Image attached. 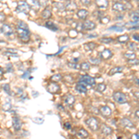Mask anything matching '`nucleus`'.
Listing matches in <instances>:
<instances>
[{"label": "nucleus", "mask_w": 139, "mask_h": 139, "mask_svg": "<svg viewBox=\"0 0 139 139\" xmlns=\"http://www.w3.org/2000/svg\"><path fill=\"white\" fill-rule=\"evenodd\" d=\"M86 125L88 126L89 128L91 129L92 131H97L99 128V123H98V120H97V119L95 117H90L88 118L87 120H86L85 121Z\"/></svg>", "instance_id": "obj_1"}, {"label": "nucleus", "mask_w": 139, "mask_h": 139, "mask_svg": "<svg viewBox=\"0 0 139 139\" xmlns=\"http://www.w3.org/2000/svg\"><path fill=\"white\" fill-rule=\"evenodd\" d=\"M17 32L19 34V37L22 39L23 42L27 43L30 39V32L27 29H23V28H21V27L17 26Z\"/></svg>", "instance_id": "obj_2"}, {"label": "nucleus", "mask_w": 139, "mask_h": 139, "mask_svg": "<svg viewBox=\"0 0 139 139\" xmlns=\"http://www.w3.org/2000/svg\"><path fill=\"white\" fill-rule=\"evenodd\" d=\"M16 11L19 12V13H24V14H28L30 11V6L28 5L27 2H24V1H22V2L18 3V6H17Z\"/></svg>", "instance_id": "obj_3"}, {"label": "nucleus", "mask_w": 139, "mask_h": 139, "mask_svg": "<svg viewBox=\"0 0 139 139\" xmlns=\"http://www.w3.org/2000/svg\"><path fill=\"white\" fill-rule=\"evenodd\" d=\"M113 99H114V101L119 103V104H124L127 102L126 96L121 92H115L113 94Z\"/></svg>", "instance_id": "obj_4"}, {"label": "nucleus", "mask_w": 139, "mask_h": 139, "mask_svg": "<svg viewBox=\"0 0 139 139\" xmlns=\"http://www.w3.org/2000/svg\"><path fill=\"white\" fill-rule=\"evenodd\" d=\"M80 83H84L85 85H95L96 83V80L95 78L89 76V75H83L80 77Z\"/></svg>", "instance_id": "obj_5"}, {"label": "nucleus", "mask_w": 139, "mask_h": 139, "mask_svg": "<svg viewBox=\"0 0 139 139\" xmlns=\"http://www.w3.org/2000/svg\"><path fill=\"white\" fill-rule=\"evenodd\" d=\"M99 112L102 116H104L105 118H110L112 114V110L109 106H102L99 109Z\"/></svg>", "instance_id": "obj_6"}, {"label": "nucleus", "mask_w": 139, "mask_h": 139, "mask_svg": "<svg viewBox=\"0 0 139 139\" xmlns=\"http://www.w3.org/2000/svg\"><path fill=\"white\" fill-rule=\"evenodd\" d=\"M113 56V53L112 51L110 50V49H104V50L102 51L101 53L99 54V58L101 59H104V60H108V59H111Z\"/></svg>", "instance_id": "obj_7"}, {"label": "nucleus", "mask_w": 139, "mask_h": 139, "mask_svg": "<svg viewBox=\"0 0 139 139\" xmlns=\"http://www.w3.org/2000/svg\"><path fill=\"white\" fill-rule=\"evenodd\" d=\"M59 88H60V87H59V84H58L57 83H55V82H53V83H51L48 84L47 91L51 94H56L59 91Z\"/></svg>", "instance_id": "obj_8"}, {"label": "nucleus", "mask_w": 139, "mask_h": 139, "mask_svg": "<svg viewBox=\"0 0 139 139\" xmlns=\"http://www.w3.org/2000/svg\"><path fill=\"white\" fill-rule=\"evenodd\" d=\"M0 30H1V32H2L3 33H5L7 36H10L11 34H13V29H12L9 25H8V24L2 25V27H1Z\"/></svg>", "instance_id": "obj_9"}, {"label": "nucleus", "mask_w": 139, "mask_h": 139, "mask_svg": "<svg viewBox=\"0 0 139 139\" xmlns=\"http://www.w3.org/2000/svg\"><path fill=\"white\" fill-rule=\"evenodd\" d=\"M12 123H13V128L15 131H20L21 128H22V120L19 117H14L13 120H12Z\"/></svg>", "instance_id": "obj_10"}, {"label": "nucleus", "mask_w": 139, "mask_h": 139, "mask_svg": "<svg viewBox=\"0 0 139 139\" xmlns=\"http://www.w3.org/2000/svg\"><path fill=\"white\" fill-rule=\"evenodd\" d=\"M96 23L92 21H85V22L83 23V29L87 30V31H91L96 28Z\"/></svg>", "instance_id": "obj_11"}, {"label": "nucleus", "mask_w": 139, "mask_h": 139, "mask_svg": "<svg viewBox=\"0 0 139 139\" xmlns=\"http://www.w3.org/2000/svg\"><path fill=\"white\" fill-rule=\"evenodd\" d=\"M112 9L115 11H119V12H121V11H124L126 9V7L123 5V3L120 2H116L113 4L112 6Z\"/></svg>", "instance_id": "obj_12"}, {"label": "nucleus", "mask_w": 139, "mask_h": 139, "mask_svg": "<svg viewBox=\"0 0 139 139\" xmlns=\"http://www.w3.org/2000/svg\"><path fill=\"white\" fill-rule=\"evenodd\" d=\"M120 123H121L124 127H128V128H134V124L133 123V121L130 120L129 119H127V118H123V119H121Z\"/></svg>", "instance_id": "obj_13"}, {"label": "nucleus", "mask_w": 139, "mask_h": 139, "mask_svg": "<svg viewBox=\"0 0 139 139\" xmlns=\"http://www.w3.org/2000/svg\"><path fill=\"white\" fill-rule=\"evenodd\" d=\"M101 132L102 134H105V135H110V134H112V129L110 128V126L106 125V124H102Z\"/></svg>", "instance_id": "obj_14"}, {"label": "nucleus", "mask_w": 139, "mask_h": 139, "mask_svg": "<svg viewBox=\"0 0 139 139\" xmlns=\"http://www.w3.org/2000/svg\"><path fill=\"white\" fill-rule=\"evenodd\" d=\"M96 4L99 8H107L109 6V1L108 0H96Z\"/></svg>", "instance_id": "obj_15"}, {"label": "nucleus", "mask_w": 139, "mask_h": 139, "mask_svg": "<svg viewBox=\"0 0 139 139\" xmlns=\"http://www.w3.org/2000/svg\"><path fill=\"white\" fill-rule=\"evenodd\" d=\"M75 89H76L78 92H80V93H82V94H85L86 92H87V88H86L85 84L83 83H77L76 86H75Z\"/></svg>", "instance_id": "obj_16"}, {"label": "nucleus", "mask_w": 139, "mask_h": 139, "mask_svg": "<svg viewBox=\"0 0 139 139\" xmlns=\"http://www.w3.org/2000/svg\"><path fill=\"white\" fill-rule=\"evenodd\" d=\"M64 7L68 10H74L77 8V6L75 5V3L72 2V1H66L64 3Z\"/></svg>", "instance_id": "obj_17"}, {"label": "nucleus", "mask_w": 139, "mask_h": 139, "mask_svg": "<svg viewBox=\"0 0 139 139\" xmlns=\"http://www.w3.org/2000/svg\"><path fill=\"white\" fill-rule=\"evenodd\" d=\"M64 101L68 106H72V105H73L75 103V97L72 95H67L64 99Z\"/></svg>", "instance_id": "obj_18"}, {"label": "nucleus", "mask_w": 139, "mask_h": 139, "mask_svg": "<svg viewBox=\"0 0 139 139\" xmlns=\"http://www.w3.org/2000/svg\"><path fill=\"white\" fill-rule=\"evenodd\" d=\"M77 16L80 18L81 20H85L88 16V11L86 9H80L77 12Z\"/></svg>", "instance_id": "obj_19"}, {"label": "nucleus", "mask_w": 139, "mask_h": 139, "mask_svg": "<svg viewBox=\"0 0 139 139\" xmlns=\"http://www.w3.org/2000/svg\"><path fill=\"white\" fill-rule=\"evenodd\" d=\"M123 71V67H120V66H118V67H114L110 70V72H109V75L110 76H112V75L116 74V73H120Z\"/></svg>", "instance_id": "obj_20"}, {"label": "nucleus", "mask_w": 139, "mask_h": 139, "mask_svg": "<svg viewBox=\"0 0 139 139\" xmlns=\"http://www.w3.org/2000/svg\"><path fill=\"white\" fill-rule=\"evenodd\" d=\"M27 3H28V5H29L30 7H32L33 9H36V10H37L38 8H39V7H40L39 2L36 1V0H27Z\"/></svg>", "instance_id": "obj_21"}, {"label": "nucleus", "mask_w": 139, "mask_h": 139, "mask_svg": "<svg viewBox=\"0 0 139 139\" xmlns=\"http://www.w3.org/2000/svg\"><path fill=\"white\" fill-rule=\"evenodd\" d=\"M78 137H80V138H85V137L88 136V132L84 130L83 128L80 129V130H78L77 134H76Z\"/></svg>", "instance_id": "obj_22"}, {"label": "nucleus", "mask_w": 139, "mask_h": 139, "mask_svg": "<svg viewBox=\"0 0 139 139\" xmlns=\"http://www.w3.org/2000/svg\"><path fill=\"white\" fill-rule=\"evenodd\" d=\"M51 15H52V13H51V9L49 7L45 8L43 11V13H42V17H43L44 19H49L51 17Z\"/></svg>", "instance_id": "obj_23"}, {"label": "nucleus", "mask_w": 139, "mask_h": 139, "mask_svg": "<svg viewBox=\"0 0 139 139\" xmlns=\"http://www.w3.org/2000/svg\"><path fill=\"white\" fill-rule=\"evenodd\" d=\"M123 57L125 58V59H127L129 60V59H136V55L134 53V52H132V50L130 51H127V52H125V53L123 54Z\"/></svg>", "instance_id": "obj_24"}, {"label": "nucleus", "mask_w": 139, "mask_h": 139, "mask_svg": "<svg viewBox=\"0 0 139 139\" xmlns=\"http://www.w3.org/2000/svg\"><path fill=\"white\" fill-rule=\"evenodd\" d=\"M45 26L47 28V29H50L51 31H58L59 30V27L57 26L56 24H54L52 22H46Z\"/></svg>", "instance_id": "obj_25"}, {"label": "nucleus", "mask_w": 139, "mask_h": 139, "mask_svg": "<svg viewBox=\"0 0 139 139\" xmlns=\"http://www.w3.org/2000/svg\"><path fill=\"white\" fill-rule=\"evenodd\" d=\"M96 46V44L94 43V42H89V43L85 44L84 45V48H85L86 51H91V50H94Z\"/></svg>", "instance_id": "obj_26"}, {"label": "nucleus", "mask_w": 139, "mask_h": 139, "mask_svg": "<svg viewBox=\"0 0 139 139\" xmlns=\"http://www.w3.org/2000/svg\"><path fill=\"white\" fill-rule=\"evenodd\" d=\"M117 41L119 43H127L129 41V36L127 34L124 35H120L117 38Z\"/></svg>", "instance_id": "obj_27"}, {"label": "nucleus", "mask_w": 139, "mask_h": 139, "mask_svg": "<svg viewBox=\"0 0 139 139\" xmlns=\"http://www.w3.org/2000/svg\"><path fill=\"white\" fill-rule=\"evenodd\" d=\"M50 79H51V81H52V82L58 83V82H59V81H61L62 76H61V74H59V73H58V74H54V75H52Z\"/></svg>", "instance_id": "obj_28"}, {"label": "nucleus", "mask_w": 139, "mask_h": 139, "mask_svg": "<svg viewBox=\"0 0 139 139\" xmlns=\"http://www.w3.org/2000/svg\"><path fill=\"white\" fill-rule=\"evenodd\" d=\"M68 66L72 69H74V70H79L81 69V64H78L76 62H68Z\"/></svg>", "instance_id": "obj_29"}, {"label": "nucleus", "mask_w": 139, "mask_h": 139, "mask_svg": "<svg viewBox=\"0 0 139 139\" xmlns=\"http://www.w3.org/2000/svg\"><path fill=\"white\" fill-rule=\"evenodd\" d=\"M106 88H107V86H106V84H104V83H98V84L96 86V90L98 92H104L105 90H106Z\"/></svg>", "instance_id": "obj_30"}, {"label": "nucleus", "mask_w": 139, "mask_h": 139, "mask_svg": "<svg viewBox=\"0 0 139 139\" xmlns=\"http://www.w3.org/2000/svg\"><path fill=\"white\" fill-rule=\"evenodd\" d=\"M81 70L82 71H89L90 70V63L89 62H83L82 64H81Z\"/></svg>", "instance_id": "obj_31"}, {"label": "nucleus", "mask_w": 139, "mask_h": 139, "mask_svg": "<svg viewBox=\"0 0 139 139\" xmlns=\"http://www.w3.org/2000/svg\"><path fill=\"white\" fill-rule=\"evenodd\" d=\"M100 42H102V43H104V44H110V43L114 42V39L111 37H103L100 39Z\"/></svg>", "instance_id": "obj_32"}, {"label": "nucleus", "mask_w": 139, "mask_h": 139, "mask_svg": "<svg viewBox=\"0 0 139 139\" xmlns=\"http://www.w3.org/2000/svg\"><path fill=\"white\" fill-rule=\"evenodd\" d=\"M100 59H97V58H91L90 59V62L94 65H99L100 64Z\"/></svg>", "instance_id": "obj_33"}, {"label": "nucleus", "mask_w": 139, "mask_h": 139, "mask_svg": "<svg viewBox=\"0 0 139 139\" xmlns=\"http://www.w3.org/2000/svg\"><path fill=\"white\" fill-rule=\"evenodd\" d=\"M109 30H110V31H115V32H123V28L119 26H112L110 27V28H109Z\"/></svg>", "instance_id": "obj_34"}, {"label": "nucleus", "mask_w": 139, "mask_h": 139, "mask_svg": "<svg viewBox=\"0 0 139 139\" xmlns=\"http://www.w3.org/2000/svg\"><path fill=\"white\" fill-rule=\"evenodd\" d=\"M11 109V104L9 102H8L7 104H4L3 105V110H5V111H8V110H10Z\"/></svg>", "instance_id": "obj_35"}, {"label": "nucleus", "mask_w": 139, "mask_h": 139, "mask_svg": "<svg viewBox=\"0 0 139 139\" xmlns=\"http://www.w3.org/2000/svg\"><path fill=\"white\" fill-rule=\"evenodd\" d=\"M128 63L130 65H139V59H129Z\"/></svg>", "instance_id": "obj_36"}, {"label": "nucleus", "mask_w": 139, "mask_h": 139, "mask_svg": "<svg viewBox=\"0 0 139 139\" xmlns=\"http://www.w3.org/2000/svg\"><path fill=\"white\" fill-rule=\"evenodd\" d=\"M54 5L57 8L59 9H64L65 7H64V4H61V3H54Z\"/></svg>", "instance_id": "obj_37"}, {"label": "nucleus", "mask_w": 139, "mask_h": 139, "mask_svg": "<svg viewBox=\"0 0 139 139\" xmlns=\"http://www.w3.org/2000/svg\"><path fill=\"white\" fill-rule=\"evenodd\" d=\"M18 27H21V28H23V29L28 30V26H27V24L24 23L23 22H18Z\"/></svg>", "instance_id": "obj_38"}, {"label": "nucleus", "mask_w": 139, "mask_h": 139, "mask_svg": "<svg viewBox=\"0 0 139 139\" xmlns=\"http://www.w3.org/2000/svg\"><path fill=\"white\" fill-rule=\"evenodd\" d=\"M128 48L129 49H131V50H136V45L134 43H129Z\"/></svg>", "instance_id": "obj_39"}, {"label": "nucleus", "mask_w": 139, "mask_h": 139, "mask_svg": "<svg viewBox=\"0 0 139 139\" xmlns=\"http://www.w3.org/2000/svg\"><path fill=\"white\" fill-rule=\"evenodd\" d=\"M96 16L98 18V19H101L103 17L105 16L104 12H102V11H96Z\"/></svg>", "instance_id": "obj_40"}, {"label": "nucleus", "mask_w": 139, "mask_h": 139, "mask_svg": "<svg viewBox=\"0 0 139 139\" xmlns=\"http://www.w3.org/2000/svg\"><path fill=\"white\" fill-rule=\"evenodd\" d=\"M3 86H4V87H3L4 90H5V91L7 92L8 95H11L10 94V87H9V85H8V84H4Z\"/></svg>", "instance_id": "obj_41"}, {"label": "nucleus", "mask_w": 139, "mask_h": 139, "mask_svg": "<svg viewBox=\"0 0 139 139\" xmlns=\"http://www.w3.org/2000/svg\"><path fill=\"white\" fill-rule=\"evenodd\" d=\"M6 70H7L8 72H13V67H12V65H11L10 63H8V64L6 66Z\"/></svg>", "instance_id": "obj_42"}, {"label": "nucleus", "mask_w": 139, "mask_h": 139, "mask_svg": "<svg viewBox=\"0 0 139 139\" xmlns=\"http://www.w3.org/2000/svg\"><path fill=\"white\" fill-rule=\"evenodd\" d=\"M80 1H81V3L84 6H88L91 4V0H80Z\"/></svg>", "instance_id": "obj_43"}, {"label": "nucleus", "mask_w": 139, "mask_h": 139, "mask_svg": "<svg viewBox=\"0 0 139 139\" xmlns=\"http://www.w3.org/2000/svg\"><path fill=\"white\" fill-rule=\"evenodd\" d=\"M136 16H139V12L138 11H133L130 13V17L133 18V17H136Z\"/></svg>", "instance_id": "obj_44"}, {"label": "nucleus", "mask_w": 139, "mask_h": 139, "mask_svg": "<svg viewBox=\"0 0 139 139\" xmlns=\"http://www.w3.org/2000/svg\"><path fill=\"white\" fill-rule=\"evenodd\" d=\"M5 20H6L5 14L2 13V12H0V22H4Z\"/></svg>", "instance_id": "obj_45"}, {"label": "nucleus", "mask_w": 139, "mask_h": 139, "mask_svg": "<svg viewBox=\"0 0 139 139\" xmlns=\"http://www.w3.org/2000/svg\"><path fill=\"white\" fill-rule=\"evenodd\" d=\"M133 38H134V40L139 42V33H135V34L133 35Z\"/></svg>", "instance_id": "obj_46"}, {"label": "nucleus", "mask_w": 139, "mask_h": 139, "mask_svg": "<svg viewBox=\"0 0 139 139\" xmlns=\"http://www.w3.org/2000/svg\"><path fill=\"white\" fill-rule=\"evenodd\" d=\"M38 2H39L40 6H46V0H39Z\"/></svg>", "instance_id": "obj_47"}, {"label": "nucleus", "mask_w": 139, "mask_h": 139, "mask_svg": "<svg viewBox=\"0 0 139 139\" xmlns=\"http://www.w3.org/2000/svg\"><path fill=\"white\" fill-rule=\"evenodd\" d=\"M65 127H66L67 129H70L71 127H72V125H71V123H65Z\"/></svg>", "instance_id": "obj_48"}, {"label": "nucleus", "mask_w": 139, "mask_h": 139, "mask_svg": "<svg viewBox=\"0 0 139 139\" xmlns=\"http://www.w3.org/2000/svg\"><path fill=\"white\" fill-rule=\"evenodd\" d=\"M134 82H135L137 85H139V78H134Z\"/></svg>", "instance_id": "obj_49"}, {"label": "nucleus", "mask_w": 139, "mask_h": 139, "mask_svg": "<svg viewBox=\"0 0 139 139\" xmlns=\"http://www.w3.org/2000/svg\"><path fill=\"white\" fill-rule=\"evenodd\" d=\"M132 137H133V138H139V134H133V135H132Z\"/></svg>", "instance_id": "obj_50"}, {"label": "nucleus", "mask_w": 139, "mask_h": 139, "mask_svg": "<svg viewBox=\"0 0 139 139\" xmlns=\"http://www.w3.org/2000/svg\"><path fill=\"white\" fill-rule=\"evenodd\" d=\"M3 74H4V69H3V68H0V76Z\"/></svg>", "instance_id": "obj_51"}, {"label": "nucleus", "mask_w": 139, "mask_h": 139, "mask_svg": "<svg viewBox=\"0 0 139 139\" xmlns=\"http://www.w3.org/2000/svg\"><path fill=\"white\" fill-rule=\"evenodd\" d=\"M134 96H136L137 98L139 99V91H136V92H134Z\"/></svg>", "instance_id": "obj_52"}, {"label": "nucleus", "mask_w": 139, "mask_h": 139, "mask_svg": "<svg viewBox=\"0 0 139 139\" xmlns=\"http://www.w3.org/2000/svg\"><path fill=\"white\" fill-rule=\"evenodd\" d=\"M116 19H120V20H121V19H123V15H120V16H117V17H116Z\"/></svg>", "instance_id": "obj_53"}, {"label": "nucleus", "mask_w": 139, "mask_h": 139, "mask_svg": "<svg viewBox=\"0 0 139 139\" xmlns=\"http://www.w3.org/2000/svg\"><path fill=\"white\" fill-rule=\"evenodd\" d=\"M135 116H136L137 118H139V110H136V111H135Z\"/></svg>", "instance_id": "obj_54"}, {"label": "nucleus", "mask_w": 139, "mask_h": 139, "mask_svg": "<svg viewBox=\"0 0 139 139\" xmlns=\"http://www.w3.org/2000/svg\"><path fill=\"white\" fill-rule=\"evenodd\" d=\"M135 1H136V2H139V0H135Z\"/></svg>", "instance_id": "obj_55"}, {"label": "nucleus", "mask_w": 139, "mask_h": 139, "mask_svg": "<svg viewBox=\"0 0 139 139\" xmlns=\"http://www.w3.org/2000/svg\"><path fill=\"white\" fill-rule=\"evenodd\" d=\"M125 1H130V0H125Z\"/></svg>", "instance_id": "obj_56"}, {"label": "nucleus", "mask_w": 139, "mask_h": 139, "mask_svg": "<svg viewBox=\"0 0 139 139\" xmlns=\"http://www.w3.org/2000/svg\"><path fill=\"white\" fill-rule=\"evenodd\" d=\"M138 8H139V4H138Z\"/></svg>", "instance_id": "obj_57"}]
</instances>
